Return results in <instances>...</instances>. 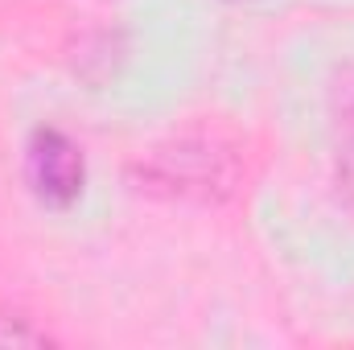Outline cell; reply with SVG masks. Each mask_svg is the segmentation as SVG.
Returning a JSON list of instances; mask_svg holds the SVG:
<instances>
[{"mask_svg":"<svg viewBox=\"0 0 354 350\" xmlns=\"http://www.w3.org/2000/svg\"><path fill=\"white\" fill-rule=\"evenodd\" d=\"M25 169H29V185L46 206H71L83 194V153L75 149V140H66L58 128H37L25 153Z\"/></svg>","mask_w":354,"mask_h":350,"instance_id":"obj_1","label":"cell"}]
</instances>
